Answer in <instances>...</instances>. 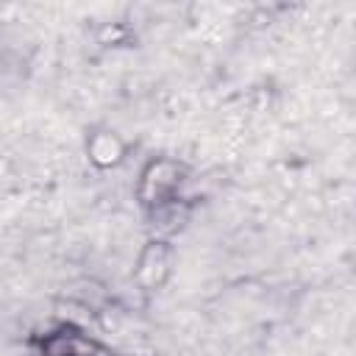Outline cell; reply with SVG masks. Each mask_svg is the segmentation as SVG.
<instances>
[{
	"label": "cell",
	"instance_id": "3",
	"mask_svg": "<svg viewBox=\"0 0 356 356\" xmlns=\"http://www.w3.org/2000/svg\"><path fill=\"white\" fill-rule=\"evenodd\" d=\"M86 156L97 170H111L125 159V142L108 128H95L86 139Z\"/></svg>",
	"mask_w": 356,
	"mask_h": 356
},
{
	"label": "cell",
	"instance_id": "1",
	"mask_svg": "<svg viewBox=\"0 0 356 356\" xmlns=\"http://www.w3.org/2000/svg\"><path fill=\"white\" fill-rule=\"evenodd\" d=\"M189 178V170L184 161L178 159H150L139 175V200L147 211L164 206V203H172V200H181V189Z\"/></svg>",
	"mask_w": 356,
	"mask_h": 356
},
{
	"label": "cell",
	"instance_id": "2",
	"mask_svg": "<svg viewBox=\"0 0 356 356\" xmlns=\"http://www.w3.org/2000/svg\"><path fill=\"white\" fill-rule=\"evenodd\" d=\"M172 273V248L167 239L156 236L147 239V245L139 250L136 256V267H134V281L139 284V289L145 292H156L164 286V281Z\"/></svg>",
	"mask_w": 356,
	"mask_h": 356
}]
</instances>
